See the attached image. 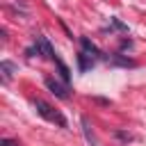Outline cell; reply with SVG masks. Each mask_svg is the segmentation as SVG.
I'll use <instances>...</instances> for the list:
<instances>
[{
    "mask_svg": "<svg viewBox=\"0 0 146 146\" xmlns=\"http://www.w3.org/2000/svg\"><path fill=\"white\" fill-rule=\"evenodd\" d=\"M116 137H119V139H123V141H130V139H132V137H130V135H125V132H116Z\"/></svg>",
    "mask_w": 146,
    "mask_h": 146,
    "instance_id": "13",
    "label": "cell"
},
{
    "mask_svg": "<svg viewBox=\"0 0 146 146\" xmlns=\"http://www.w3.org/2000/svg\"><path fill=\"white\" fill-rule=\"evenodd\" d=\"M0 73H2V82H9L11 75L16 73V64L9 62V59H2V62H0Z\"/></svg>",
    "mask_w": 146,
    "mask_h": 146,
    "instance_id": "6",
    "label": "cell"
},
{
    "mask_svg": "<svg viewBox=\"0 0 146 146\" xmlns=\"http://www.w3.org/2000/svg\"><path fill=\"white\" fill-rule=\"evenodd\" d=\"M25 55H27V57H34V55H41V50H39V46L34 43V46H30V48L25 50Z\"/></svg>",
    "mask_w": 146,
    "mask_h": 146,
    "instance_id": "11",
    "label": "cell"
},
{
    "mask_svg": "<svg viewBox=\"0 0 146 146\" xmlns=\"http://www.w3.org/2000/svg\"><path fill=\"white\" fill-rule=\"evenodd\" d=\"M34 107H36L39 116H43L46 121H50V123H57L59 128H66V119H64V114H62L59 110H55L52 105H48L46 100L36 98V100H34Z\"/></svg>",
    "mask_w": 146,
    "mask_h": 146,
    "instance_id": "1",
    "label": "cell"
},
{
    "mask_svg": "<svg viewBox=\"0 0 146 146\" xmlns=\"http://www.w3.org/2000/svg\"><path fill=\"white\" fill-rule=\"evenodd\" d=\"M36 46H39V50H41V55H43V57L55 59V55H57V52L52 50V46H50V41H48L46 36H41V34H39V36H36Z\"/></svg>",
    "mask_w": 146,
    "mask_h": 146,
    "instance_id": "4",
    "label": "cell"
},
{
    "mask_svg": "<svg viewBox=\"0 0 146 146\" xmlns=\"http://www.w3.org/2000/svg\"><path fill=\"white\" fill-rule=\"evenodd\" d=\"M94 62H96V57H91L87 50H80L78 52V66H80V71L84 73V71H89L91 66H94Z\"/></svg>",
    "mask_w": 146,
    "mask_h": 146,
    "instance_id": "5",
    "label": "cell"
},
{
    "mask_svg": "<svg viewBox=\"0 0 146 146\" xmlns=\"http://www.w3.org/2000/svg\"><path fill=\"white\" fill-rule=\"evenodd\" d=\"M107 62H112V64H121V66H135V62L132 59H125V57H119V55H114V57H105Z\"/></svg>",
    "mask_w": 146,
    "mask_h": 146,
    "instance_id": "9",
    "label": "cell"
},
{
    "mask_svg": "<svg viewBox=\"0 0 146 146\" xmlns=\"http://www.w3.org/2000/svg\"><path fill=\"white\" fill-rule=\"evenodd\" d=\"M46 87H48V91L50 94H55L57 98H62V100H66L71 94H68V87H64L62 82H57L55 78H46Z\"/></svg>",
    "mask_w": 146,
    "mask_h": 146,
    "instance_id": "2",
    "label": "cell"
},
{
    "mask_svg": "<svg viewBox=\"0 0 146 146\" xmlns=\"http://www.w3.org/2000/svg\"><path fill=\"white\" fill-rule=\"evenodd\" d=\"M80 43H82V50H87L91 57H103V59L107 57V55H103V50H100L96 43H91V39H89V36H80Z\"/></svg>",
    "mask_w": 146,
    "mask_h": 146,
    "instance_id": "3",
    "label": "cell"
},
{
    "mask_svg": "<svg viewBox=\"0 0 146 146\" xmlns=\"http://www.w3.org/2000/svg\"><path fill=\"white\" fill-rule=\"evenodd\" d=\"M110 23H112V27H114V30H128V25H125V23H121L119 18H114V16L110 18Z\"/></svg>",
    "mask_w": 146,
    "mask_h": 146,
    "instance_id": "10",
    "label": "cell"
},
{
    "mask_svg": "<svg viewBox=\"0 0 146 146\" xmlns=\"http://www.w3.org/2000/svg\"><path fill=\"white\" fill-rule=\"evenodd\" d=\"M130 46H132L130 39H123V41H121V48H130Z\"/></svg>",
    "mask_w": 146,
    "mask_h": 146,
    "instance_id": "14",
    "label": "cell"
},
{
    "mask_svg": "<svg viewBox=\"0 0 146 146\" xmlns=\"http://www.w3.org/2000/svg\"><path fill=\"white\" fill-rule=\"evenodd\" d=\"M82 130H84L87 141H89L91 146H98V141H96V137H94V132H91V125H89V119H87V116H82Z\"/></svg>",
    "mask_w": 146,
    "mask_h": 146,
    "instance_id": "8",
    "label": "cell"
},
{
    "mask_svg": "<svg viewBox=\"0 0 146 146\" xmlns=\"http://www.w3.org/2000/svg\"><path fill=\"white\" fill-rule=\"evenodd\" d=\"M52 62L57 64V71H59V75H62V80H64V82L68 84V82H71V71H68V66H66V64H64V62H62V59H59L57 55H55V59H52Z\"/></svg>",
    "mask_w": 146,
    "mask_h": 146,
    "instance_id": "7",
    "label": "cell"
},
{
    "mask_svg": "<svg viewBox=\"0 0 146 146\" xmlns=\"http://www.w3.org/2000/svg\"><path fill=\"white\" fill-rule=\"evenodd\" d=\"M0 146H18V141H16V139H7V137H2V139H0Z\"/></svg>",
    "mask_w": 146,
    "mask_h": 146,
    "instance_id": "12",
    "label": "cell"
}]
</instances>
